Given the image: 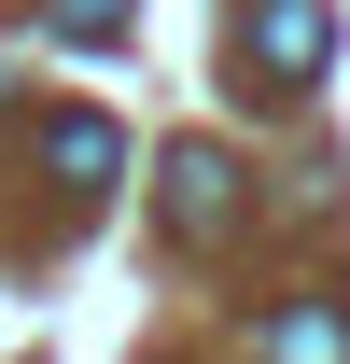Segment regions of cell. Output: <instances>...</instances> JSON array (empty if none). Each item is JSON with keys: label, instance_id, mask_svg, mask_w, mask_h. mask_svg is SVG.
<instances>
[{"label": "cell", "instance_id": "cell-1", "mask_svg": "<svg viewBox=\"0 0 350 364\" xmlns=\"http://www.w3.org/2000/svg\"><path fill=\"white\" fill-rule=\"evenodd\" d=\"M224 225H238V168H224V140H182V154H169V238L211 252Z\"/></svg>", "mask_w": 350, "mask_h": 364}, {"label": "cell", "instance_id": "cell-2", "mask_svg": "<svg viewBox=\"0 0 350 364\" xmlns=\"http://www.w3.org/2000/svg\"><path fill=\"white\" fill-rule=\"evenodd\" d=\"M253 56H266V85H322L336 14H322V0H253Z\"/></svg>", "mask_w": 350, "mask_h": 364}, {"label": "cell", "instance_id": "cell-3", "mask_svg": "<svg viewBox=\"0 0 350 364\" xmlns=\"http://www.w3.org/2000/svg\"><path fill=\"white\" fill-rule=\"evenodd\" d=\"M266 364H350V309H322V294H295V309L266 322Z\"/></svg>", "mask_w": 350, "mask_h": 364}, {"label": "cell", "instance_id": "cell-5", "mask_svg": "<svg viewBox=\"0 0 350 364\" xmlns=\"http://www.w3.org/2000/svg\"><path fill=\"white\" fill-rule=\"evenodd\" d=\"M56 28L70 43H127V0H56Z\"/></svg>", "mask_w": 350, "mask_h": 364}, {"label": "cell", "instance_id": "cell-4", "mask_svg": "<svg viewBox=\"0 0 350 364\" xmlns=\"http://www.w3.org/2000/svg\"><path fill=\"white\" fill-rule=\"evenodd\" d=\"M43 154H56L70 182H112V168H127V140H112V112H43Z\"/></svg>", "mask_w": 350, "mask_h": 364}]
</instances>
